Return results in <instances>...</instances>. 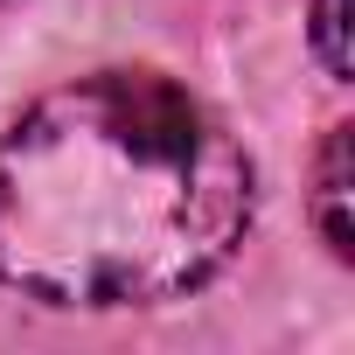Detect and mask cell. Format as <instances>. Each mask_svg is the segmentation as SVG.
Listing matches in <instances>:
<instances>
[{
	"label": "cell",
	"mask_w": 355,
	"mask_h": 355,
	"mask_svg": "<svg viewBox=\"0 0 355 355\" xmlns=\"http://www.w3.org/2000/svg\"><path fill=\"white\" fill-rule=\"evenodd\" d=\"M258 209L237 132L160 70H91L0 132V286L42 306L202 293Z\"/></svg>",
	"instance_id": "6da1fadb"
},
{
	"label": "cell",
	"mask_w": 355,
	"mask_h": 355,
	"mask_svg": "<svg viewBox=\"0 0 355 355\" xmlns=\"http://www.w3.org/2000/svg\"><path fill=\"white\" fill-rule=\"evenodd\" d=\"M348 196H355V125H327V139H320V153H313V223H320V244H327L341 265L355 258Z\"/></svg>",
	"instance_id": "7a4b0ae2"
},
{
	"label": "cell",
	"mask_w": 355,
	"mask_h": 355,
	"mask_svg": "<svg viewBox=\"0 0 355 355\" xmlns=\"http://www.w3.org/2000/svg\"><path fill=\"white\" fill-rule=\"evenodd\" d=\"M313 56L327 63L334 84H348L355 56H348V0H313Z\"/></svg>",
	"instance_id": "3957f363"
}]
</instances>
